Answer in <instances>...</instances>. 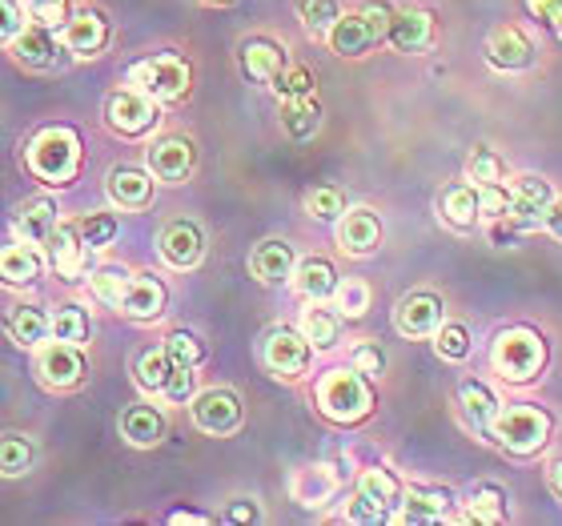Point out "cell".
I'll return each instance as SVG.
<instances>
[{"label": "cell", "instance_id": "obj_31", "mask_svg": "<svg viewBox=\"0 0 562 526\" xmlns=\"http://www.w3.org/2000/svg\"><path fill=\"white\" fill-rule=\"evenodd\" d=\"M317 125H322V109H317L314 93L310 97H285V101H281V130L290 133L293 141L314 137Z\"/></svg>", "mask_w": 562, "mask_h": 526}, {"label": "cell", "instance_id": "obj_6", "mask_svg": "<svg viewBox=\"0 0 562 526\" xmlns=\"http://www.w3.org/2000/svg\"><path fill=\"white\" fill-rule=\"evenodd\" d=\"M85 354L81 346H69V342H48V346H36V374L41 382L53 390H72L85 382Z\"/></svg>", "mask_w": 562, "mask_h": 526}, {"label": "cell", "instance_id": "obj_3", "mask_svg": "<svg viewBox=\"0 0 562 526\" xmlns=\"http://www.w3.org/2000/svg\"><path fill=\"white\" fill-rule=\"evenodd\" d=\"M317 406H322L326 418L350 426V422H362L374 410V394H370V387H366V378L358 370H329L317 382Z\"/></svg>", "mask_w": 562, "mask_h": 526}, {"label": "cell", "instance_id": "obj_8", "mask_svg": "<svg viewBox=\"0 0 562 526\" xmlns=\"http://www.w3.org/2000/svg\"><path fill=\"white\" fill-rule=\"evenodd\" d=\"M193 422H198V430L205 434H234L241 426V398L234 390H205V394L193 398Z\"/></svg>", "mask_w": 562, "mask_h": 526}, {"label": "cell", "instance_id": "obj_12", "mask_svg": "<svg viewBox=\"0 0 562 526\" xmlns=\"http://www.w3.org/2000/svg\"><path fill=\"white\" fill-rule=\"evenodd\" d=\"M310 350L314 346L305 342V334H297V329H273L270 338H266V366L278 378H297L310 366Z\"/></svg>", "mask_w": 562, "mask_h": 526}, {"label": "cell", "instance_id": "obj_9", "mask_svg": "<svg viewBox=\"0 0 562 526\" xmlns=\"http://www.w3.org/2000/svg\"><path fill=\"white\" fill-rule=\"evenodd\" d=\"M551 201H554V189L547 186V177L522 174L515 181V189H510V210H506V217L518 222L522 230H535V225H542Z\"/></svg>", "mask_w": 562, "mask_h": 526}, {"label": "cell", "instance_id": "obj_28", "mask_svg": "<svg viewBox=\"0 0 562 526\" xmlns=\"http://www.w3.org/2000/svg\"><path fill=\"white\" fill-rule=\"evenodd\" d=\"M293 286L310 302H326L338 290V273H334V266L326 258H305L302 266H293Z\"/></svg>", "mask_w": 562, "mask_h": 526}, {"label": "cell", "instance_id": "obj_1", "mask_svg": "<svg viewBox=\"0 0 562 526\" xmlns=\"http://www.w3.org/2000/svg\"><path fill=\"white\" fill-rule=\"evenodd\" d=\"M29 169L45 186H69L81 169V137L69 125H48L29 141Z\"/></svg>", "mask_w": 562, "mask_h": 526}, {"label": "cell", "instance_id": "obj_40", "mask_svg": "<svg viewBox=\"0 0 562 526\" xmlns=\"http://www.w3.org/2000/svg\"><path fill=\"white\" fill-rule=\"evenodd\" d=\"M305 213L317 217V222H338L341 213H346V198H341V189L334 186H317L305 193Z\"/></svg>", "mask_w": 562, "mask_h": 526}, {"label": "cell", "instance_id": "obj_14", "mask_svg": "<svg viewBox=\"0 0 562 526\" xmlns=\"http://www.w3.org/2000/svg\"><path fill=\"white\" fill-rule=\"evenodd\" d=\"M386 41L394 53H426L434 41V16L422 9H398L386 24Z\"/></svg>", "mask_w": 562, "mask_h": 526}, {"label": "cell", "instance_id": "obj_19", "mask_svg": "<svg viewBox=\"0 0 562 526\" xmlns=\"http://www.w3.org/2000/svg\"><path fill=\"white\" fill-rule=\"evenodd\" d=\"M241 69H246L249 81L273 85L281 77V69H285V53L270 36H249L246 45H241Z\"/></svg>", "mask_w": 562, "mask_h": 526}, {"label": "cell", "instance_id": "obj_54", "mask_svg": "<svg viewBox=\"0 0 562 526\" xmlns=\"http://www.w3.org/2000/svg\"><path fill=\"white\" fill-rule=\"evenodd\" d=\"M522 234H527V230H522L518 222H510V217H494V222H491V242H494V246H503V249L515 246Z\"/></svg>", "mask_w": 562, "mask_h": 526}, {"label": "cell", "instance_id": "obj_20", "mask_svg": "<svg viewBox=\"0 0 562 526\" xmlns=\"http://www.w3.org/2000/svg\"><path fill=\"white\" fill-rule=\"evenodd\" d=\"M45 249H48V266L57 269L65 281L85 273V242L72 225H57V230L45 237Z\"/></svg>", "mask_w": 562, "mask_h": 526}, {"label": "cell", "instance_id": "obj_24", "mask_svg": "<svg viewBox=\"0 0 562 526\" xmlns=\"http://www.w3.org/2000/svg\"><path fill=\"white\" fill-rule=\"evenodd\" d=\"M165 286L153 273H137V278L130 281V290H125V298H121V314L137 317V322H149V317H157L165 310Z\"/></svg>", "mask_w": 562, "mask_h": 526}, {"label": "cell", "instance_id": "obj_47", "mask_svg": "<svg viewBox=\"0 0 562 526\" xmlns=\"http://www.w3.org/2000/svg\"><path fill=\"white\" fill-rule=\"evenodd\" d=\"M125 290H130V273H125V269H97V273H93V293H97V302L121 305Z\"/></svg>", "mask_w": 562, "mask_h": 526}, {"label": "cell", "instance_id": "obj_35", "mask_svg": "<svg viewBox=\"0 0 562 526\" xmlns=\"http://www.w3.org/2000/svg\"><path fill=\"white\" fill-rule=\"evenodd\" d=\"M36 458V446L24 438V434H0V474L4 479H21L29 474Z\"/></svg>", "mask_w": 562, "mask_h": 526}, {"label": "cell", "instance_id": "obj_10", "mask_svg": "<svg viewBox=\"0 0 562 526\" xmlns=\"http://www.w3.org/2000/svg\"><path fill=\"white\" fill-rule=\"evenodd\" d=\"M149 174L165 186H181L189 174H193V165H198V153L189 145L186 137H157L149 145Z\"/></svg>", "mask_w": 562, "mask_h": 526}, {"label": "cell", "instance_id": "obj_59", "mask_svg": "<svg viewBox=\"0 0 562 526\" xmlns=\"http://www.w3.org/2000/svg\"><path fill=\"white\" fill-rule=\"evenodd\" d=\"M551 486H554V494H562V462L551 467Z\"/></svg>", "mask_w": 562, "mask_h": 526}, {"label": "cell", "instance_id": "obj_41", "mask_svg": "<svg viewBox=\"0 0 562 526\" xmlns=\"http://www.w3.org/2000/svg\"><path fill=\"white\" fill-rule=\"evenodd\" d=\"M470 518L474 523H503L506 518V494L503 486H479L474 499H470Z\"/></svg>", "mask_w": 562, "mask_h": 526}, {"label": "cell", "instance_id": "obj_51", "mask_svg": "<svg viewBox=\"0 0 562 526\" xmlns=\"http://www.w3.org/2000/svg\"><path fill=\"white\" fill-rule=\"evenodd\" d=\"M65 9H69V0H29V12H33V21L36 24H48V29L65 24Z\"/></svg>", "mask_w": 562, "mask_h": 526}, {"label": "cell", "instance_id": "obj_13", "mask_svg": "<svg viewBox=\"0 0 562 526\" xmlns=\"http://www.w3.org/2000/svg\"><path fill=\"white\" fill-rule=\"evenodd\" d=\"M60 41L53 36L48 24H33V29H21V33L12 36V57L21 60L24 69H57L60 65Z\"/></svg>", "mask_w": 562, "mask_h": 526}, {"label": "cell", "instance_id": "obj_23", "mask_svg": "<svg viewBox=\"0 0 562 526\" xmlns=\"http://www.w3.org/2000/svg\"><path fill=\"white\" fill-rule=\"evenodd\" d=\"M12 230H16V237L29 242V246H45V237L57 230V205L48 198L21 201V210L12 217Z\"/></svg>", "mask_w": 562, "mask_h": 526}, {"label": "cell", "instance_id": "obj_22", "mask_svg": "<svg viewBox=\"0 0 562 526\" xmlns=\"http://www.w3.org/2000/svg\"><path fill=\"white\" fill-rule=\"evenodd\" d=\"M297 258H293V246L290 242H281V237H270V242H261L254 254H249V269H254V278L266 281V286H281V281L290 278Z\"/></svg>", "mask_w": 562, "mask_h": 526}, {"label": "cell", "instance_id": "obj_21", "mask_svg": "<svg viewBox=\"0 0 562 526\" xmlns=\"http://www.w3.org/2000/svg\"><path fill=\"white\" fill-rule=\"evenodd\" d=\"M109 198L117 201L121 210H145L153 201V174L137 165H117L109 174Z\"/></svg>", "mask_w": 562, "mask_h": 526}, {"label": "cell", "instance_id": "obj_46", "mask_svg": "<svg viewBox=\"0 0 562 526\" xmlns=\"http://www.w3.org/2000/svg\"><path fill=\"white\" fill-rule=\"evenodd\" d=\"M334 302H338V310L346 317H362L366 310H370V286L358 278L350 281H338V290H334Z\"/></svg>", "mask_w": 562, "mask_h": 526}, {"label": "cell", "instance_id": "obj_44", "mask_svg": "<svg viewBox=\"0 0 562 526\" xmlns=\"http://www.w3.org/2000/svg\"><path fill=\"white\" fill-rule=\"evenodd\" d=\"M77 234H81L85 249H105V246H113V237H117V217H113V213H89Z\"/></svg>", "mask_w": 562, "mask_h": 526}, {"label": "cell", "instance_id": "obj_38", "mask_svg": "<svg viewBox=\"0 0 562 526\" xmlns=\"http://www.w3.org/2000/svg\"><path fill=\"white\" fill-rule=\"evenodd\" d=\"M89 314H85L81 305H60L57 314H53V338L57 342H69V346H81L89 342Z\"/></svg>", "mask_w": 562, "mask_h": 526}, {"label": "cell", "instance_id": "obj_52", "mask_svg": "<svg viewBox=\"0 0 562 526\" xmlns=\"http://www.w3.org/2000/svg\"><path fill=\"white\" fill-rule=\"evenodd\" d=\"M353 370H358V374H382V370H386V354L378 350L374 342H366V346H358V350H353Z\"/></svg>", "mask_w": 562, "mask_h": 526}, {"label": "cell", "instance_id": "obj_7", "mask_svg": "<svg viewBox=\"0 0 562 526\" xmlns=\"http://www.w3.org/2000/svg\"><path fill=\"white\" fill-rule=\"evenodd\" d=\"M105 121L109 130L121 133V137H140V133H149L157 125V105L140 89H117L105 101Z\"/></svg>", "mask_w": 562, "mask_h": 526}, {"label": "cell", "instance_id": "obj_61", "mask_svg": "<svg viewBox=\"0 0 562 526\" xmlns=\"http://www.w3.org/2000/svg\"><path fill=\"white\" fill-rule=\"evenodd\" d=\"M205 4H229V0H205Z\"/></svg>", "mask_w": 562, "mask_h": 526}, {"label": "cell", "instance_id": "obj_17", "mask_svg": "<svg viewBox=\"0 0 562 526\" xmlns=\"http://www.w3.org/2000/svg\"><path fill=\"white\" fill-rule=\"evenodd\" d=\"M329 48L338 53V57H362V53H370L374 48V41L382 33H378V24L366 16V12H346V16H338L334 21V29H329Z\"/></svg>", "mask_w": 562, "mask_h": 526}, {"label": "cell", "instance_id": "obj_39", "mask_svg": "<svg viewBox=\"0 0 562 526\" xmlns=\"http://www.w3.org/2000/svg\"><path fill=\"white\" fill-rule=\"evenodd\" d=\"M434 350L446 362H462L470 354V329L462 322H442V326L434 329Z\"/></svg>", "mask_w": 562, "mask_h": 526}, {"label": "cell", "instance_id": "obj_45", "mask_svg": "<svg viewBox=\"0 0 562 526\" xmlns=\"http://www.w3.org/2000/svg\"><path fill=\"white\" fill-rule=\"evenodd\" d=\"M467 169H470V181H479V186H498L503 181V157L491 145H474Z\"/></svg>", "mask_w": 562, "mask_h": 526}, {"label": "cell", "instance_id": "obj_33", "mask_svg": "<svg viewBox=\"0 0 562 526\" xmlns=\"http://www.w3.org/2000/svg\"><path fill=\"white\" fill-rule=\"evenodd\" d=\"M438 210H442V217L450 225H458V230H470V225L479 222V189L470 186H446L442 198H438Z\"/></svg>", "mask_w": 562, "mask_h": 526}, {"label": "cell", "instance_id": "obj_27", "mask_svg": "<svg viewBox=\"0 0 562 526\" xmlns=\"http://www.w3.org/2000/svg\"><path fill=\"white\" fill-rule=\"evenodd\" d=\"M458 406H462V418H467L474 430L491 434L494 414H498V398H494L491 387H482V382H462V390H458Z\"/></svg>", "mask_w": 562, "mask_h": 526}, {"label": "cell", "instance_id": "obj_58", "mask_svg": "<svg viewBox=\"0 0 562 526\" xmlns=\"http://www.w3.org/2000/svg\"><path fill=\"white\" fill-rule=\"evenodd\" d=\"M169 523H205V515H193V511H177V515H169Z\"/></svg>", "mask_w": 562, "mask_h": 526}, {"label": "cell", "instance_id": "obj_42", "mask_svg": "<svg viewBox=\"0 0 562 526\" xmlns=\"http://www.w3.org/2000/svg\"><path fill=\"white\" fill-rule=\"evenodd\" d=\"M297 12H302L305 29H310L314 36L329 33V29H334V21L341 16L338 0H297Z\"/></svg>", "mask_w": 562, "mask_h": 526}, {"label": "cell", "instance_id": "obj_18", "mask_svg": "<svg viewBox=\"0 0 562 526\" xmlns=\"http://www.w3.org/2000/svg\"><path fill=\"white\" fill-rule=\"evenodd\" d=\"M486 60L503 72L527 69V65H535V41L518 29H494L491 41H486Z\"/></svg>", "mask_w": 562, "mask_h": 526}, {"label": "cell", "instance_id": "obj_16", "mask_svg": "<svg viewBox=\"0 0 562 526\" xmlns=\"http://www.w3.org/2000/svg\"><path fill=\"white\" fill-rule=\"evenodd\" d=\"M378 242H382V222H378L374 210H346L338 217V246L350 254V258H366L374 254Z\"/></svg>", "mask_w": 562, "mask_h": 526}, {"label": "cell", "instance_id": "obj_32", "mask_svg": "<svg viewBox=\"0 0 562 526\" xmlns=\"http://www.w3.org/2000/svg\"><path fill=\"white\" fill-rule=\"evenodd\" d=\"M358 499H362L366 506H374L378 518H386L390 511L402 503L398 482H394V474H386V470H366L362 479H358Z\"/></svg>", "mask_w": 562, "mask_h": 526}, {"label": "cell", "instance_id": "obj_4", "mask_svg": "<svg viewBox=\"0 0 562 526\" xmlns=\"http://www.w3.org/2000/svg\"><path fill=\"white\" fill-rule=\"evenodd\" d=\"M491 434L510 455H535L551 438V414H542L539 406H498Z\"/></svg>", "mask_w": 562, "mask_h": 526}, {"label": "cell", "instance_id": "obj_29", "mask_svg": "<svg viewBox=\"0 0 562 526\" xmlns=\"http://www.w3.org/2000/svg\"><path fill=\"white\" fill-rule=\"evenodd\" d=\"M41 269H45V258H41L29 242H24V246L0 249V281H4V286H33V281L41 278Z\"/></svg>", "mask_w": 562, "mask_h": 526}, {"label": "cell", "instance_id": "obj_57", "mask_svg": "<svg viewBox=\"0 0 562 526\" xmlns=\"http://www.w3.org/2000/svg\"><path fill=\"white\" fill-rule=\"evenodd\" d=\"M527 4H530V9H535V12H539V16H551L554 4H559V0H527Z\"/></svg>", "mask_w": 562, "mask_h": 526}, {"label": "cell", "instance_id": "obj_5", "mask_svg": "<svg viewBox=\"0 0 562 526\" xmlns=\"http://www.w3.org/2000/svg\"><path fill=\"white\" fill-rule=\"evenodd\" d=\"M130 85L145 97H153V101H177L189 89V65L181 57H173V53L145 57L130 69Z\"/></svg>", "mask_w": 562, "mask_h": 526}, {"label": "cell", "instance_id": "obj_15", "mask_svg": "<svg viewBox=\"0 0 562 526\" xmlns=\"http://www.w3.org/2000/svg\"><path fill=\"white\" fill-rule=\"evenodd\" d=\"M394 326H398L406 338H430L434 329L442 326V298H438V293H430V290L411 293V298L398 305Z\"/></svg>", "mask_w": 562, "mask_h": 526}, {"label": "cell", "instance_id": "obj_60", "mask_svg": "<svg viewBox=\"0 0 562 526\" xmlns=\"http://www.w3.org/2000/svg\"><path fill=\"white\" fill-rule=\"evenodd\" d=\"M547 21H551L554 29H559V36H562V0H559V4H554V12H551V16H547Z\"/></svg>", "mask_w": 562, "mask_h": 526}, {"label": "cell", "instance_id": "obj_2", "mask_svg": "<svg viewBox=\"0 0 562 526\" xmlns=\"http://www.w3.org/2000/svg\"><path fill=\"white\" fill-rule=\"evenodd\" d=\"M491 366L506 382H535L547 366V342L530 326H510L503 329L491 346Z\"/></svg>", "mask_w": 562, "mask_h": 526}, {"label": "cell", "instance_id": "obj_50", "mask_svg": "<svg viewBox=\"0 0 562 526\" xmlns=\"http://www.w3.org/2000/svg\"><path fill=\"white\" fill-rule=\"evenodd\" d=\"M506 210H510V189L503 186H479V213H486V217H506Z\"/></svg>", "mask_w": 562, "mask_h": 526}, {"label": "cell", "instance_id": "obj_56", "mask_svg": "<svg viewBox=\"0 0 562 526\" xmlns=\"http://www.w3.org/2000/svg\"><path fill=\"white\" fill-rule=\"evenodd\" d=\"M542 225H547V234H551V237H562V198L551 201V210H547Z\"/></svg>", "mask_w": 562, "mask_h": 526}, {"label": "cell", "instance_id": "obj_11", "mask_svg": "<svg viewBox=\"0 0 562 526\" xmlns=\"http://www.w3.org/2000/svg\"><path fill=\"white\" fill-rule=\"evenodd\" d=\"M157 249L161 258L169 261L173 269H193L201 258H205V234H201L198 222H169L157 237Z\"/></svg>", "mask_w": 562, "mask_h": 526}, {"label": "cell", "instance_id": "obj_34", "mask_svg": "<svg viewBox=\"0 0 562 526\" xmlns=\"http://www.w3.org/2000/svg\"><path fill=\"white\" fill-rule=\"evenodd\" d=\"M446 499L442 491H411L406 494V503H398V523H438L446 518Z\"/></svg>", "mask_w": 562, "mask_h": 526}, {"label": "cell", "instance_id": "obj_43", "mask_svg": "<svg viewBox=\"0 0 562 526\" xmlns=\"http://www.w3.org/2000/svg\"><path fill=\"white\" fill-rule=\"evenodd\" d=\"M165 354H169V362L173 366H198L205 358V346H201L198 334H189V329H173L169 338H165Z\"/></svg>", "mask_w": 562, "mask_h": 526}, {"label": "cell", "instance_id": "obj_49", "mask_svg": "<svg viewBox=\"0 0 562 526\" xmlns=\"http://www.w3.org/2000/svg\"><path fill=\"white\" fill-rule=\"evenodd\" d=\"M273 89L281 93V101H285V97H310L314 93V72L302 69V65H297V69H281V77L273 81Z\"/></svg>", "mask_w": 562, "mask_h": 526}, {"label": "cell", "instance_id": "obj_53", "mask_svg": "<svg viewBox=\"0 0 562 526\" xmlns=\"http://www.w3.org/2000/svg\"><path fill=\"white\" fill-rule=\"evenodd\" d=\"M21 29H24L21 4H16V0H0V41H12Z\"/></svg>", "mask_w": 562, "mask_h": 526}, {"label": "cell", "instance_id": "obj_25", "mask_svg": "<svg viewBox=\"0 0 562 526\" xmlns=\"http://www.w3.org/2000/svg\"><path fill=\"white\" fill-rule=\"evenodd\" d=\"M4 329H9V338L16 342V346L36 350V346H45V338L53 334V317H48L41 305H12Z\"/></svg>", "mask_w": 562, "mask_h": 526}, {"label": "cell", "instance_id": "obj_26", "mask_svg": "<svg viewBox=\"0 0 562 526\" xmlns=\"http://www.w3.org/2000/svg\"><path fill=\"white\" fill-rule=\"evenodd\" d=\"M109 41V21L101 12H81V16H72L69 29H65V45L69 53L77 57H97Z\"/></svg>", "mask_w": 562, "mask_h": 526}, {"label": "cell", "instance_id": "obj_48", "mask_svg": "<svg viewBox=\"0 0 562 526\" xmlns=\"http://www.w3.org/2000/svg\"><path fill=\"white\" fill-rule=\"evenodd\" d=\"M193 387H198V374H193V366H173L161 394L169 398L173 406H186V402H193Z\"/></svg>", "mask_w": 562, "mask_h": 526}, {"label": "cell", "instance_id": "obj_37", "mask_svg": "<svg viewBox=\"0 0 562 526\" xmlns=\"http://www.w3.org/2000/svg\"><path fill=\"white\" fill-rule=\"evenodd\" d=\"M302 334L310 346H317V350H329L334 342H338L341 326H338V317L329 314V310H322V305H314V310H305L302 317Z\"/></svg>", "mask_w": 562, "mask_h": 526}, {"label": "cell", "instance_id": "obj_55", "mask_svg": "<svg viewBox=\"0 0 562 526\" xmlns=\"http://www.w3.org/2000/svg\"><path fill=\"white\" fill-rule=\"evenodd\" d=\"M258 518H261L258 503H249V499H237V503L225 511V523H258Z\"/></svg>", "mask_w": 562, "mask_h": 526}, {"label": "cell", "instance_id": "obj_36", "mask_svg": "<svg viewBox=\"0 0 562 526\" xmlns=\"http://www.w3.org/2000/svg\"><path fill=\"white\" fill-rule=\"evenodd\" d=\"M169 370H173V362H169V354L161 350H145L137 358V366H133V378H137V387L145 390V394H161L165 382H169Z\"/></svg>", "mask_w": 562, "mask_h": 526}, {"label": "cell", "instance_id": "obj_30", "mask_svg": "<svg viewBox=\"0 0 562 526\" xmlns=\"http://www.w3.org/2000/svg\"><path fill=\"white\" fill-rule=\"evenodd\" d=\"M121 438L130 446H157L165 438V418L153 406H130L121 414Z\"/></svg>", "mask_w": 562, "mask_h": 526}]
</instances>
